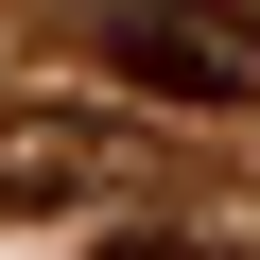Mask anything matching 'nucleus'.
Returning <instances> with one entry per match:
<instances>
[{
	"mask_svg": "<svg viewBox=\"0 0 260 260\" xmlns=\"http://www.w3.org/2000/svg\"><path fill=\"white\" fill-rule=\"evenodd\" d=\"M104 260H191V243H174V225H121V243H104Z\"/></svg>",
	"mask_w": 260,
	"mask_h": 260,
	"instance_id": "nucleus-3",
	"label": "nucleus"
},
{
	"mask_svg": "<svg viewBox=\"0 0 260 260\" xmlns=\"http://www.w3.org/2000/svg\"><path fill=\"white\" fill-rule=\"evenodd\" d=\"M104 191H139V139L121 121H70V104H0V225H70Z\"/></svg>",
	"mask_w": 260,
	"mask_h": 260,
	"instance_id": "nucleus-1",
	"label": "nucleus"
},
{
	"mask_svg": "<svg viewBox=\"0 0 260 260\" xmlns=\"http://www.w3.org/2000/svg\"><path fill=\"white\" fill-rule=\"evenodd\" d=\"M121 70L174 87V104H260V18L243 0H139L121 18Z\"/></svg>",
	"mask_w": 260,
	"mask_h": 260,
	"instance_id": "nucleus-2",
	"label": "nucleus"
}]
</instances>
